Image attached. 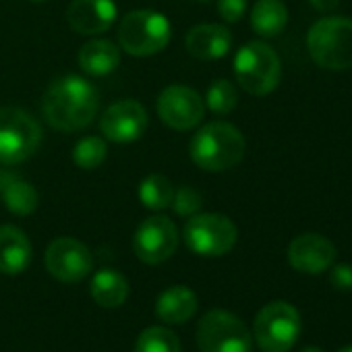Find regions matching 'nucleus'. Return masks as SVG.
<instances>
[{
  "label": "nucleus",
  "instance_id": "f257e3e1",
  "mask_svg": "<svg viewBox=\"0 0 352 352\" xmlns=\"http://www.w3.org/2000/svg\"><path fill=\"white\" fill-rule=\"evenodd\" d=\"M100 108L96 85L79 75H65L52 81L42 98V114L56 131H81L91 124Z\"/></svg>",
  "mask_w": 352,
  "mask_h": 352
},
{
  "label": "nucleus",
  "instance_id": "f03ea898",
  "mask_svg": "<svg viewBox=\"0 0 352 352\" xmlns=\"http://www.w3.org/2000/svg\"><path fill=\"white\" fill-rule=\"evenodd\" d=\"M247 141L230 122H208L191 139V160L208 172H226L245 157Z\"/></svg>",
  "mask_w": 352,
  "mask_h": 352
},
{
  "label": "nucleus",
  "instance_id": "7ed1b4c3",
  "mask_svg": "<svg viewBox=\"0 0 352 352\" xmlns=\"http://www.w3.org/2000/svg\"><path fill=\"white\" fill-rule=\"evenodd\" d=\"M307 48L315 65L327 71L352 69V19H319L307 36Z\"/></svg>",
  "mask_w": 352,
  "mask_h": 352
},
{
  "label": "nucleus",
  "instance_id": "20e7f679",
  "mask_svg": "<svg viewBox=\"0 0 352 352\" xmlns=\"http://www.w3.org/2000/svg\"><path fill=\"white\" fill-rule=\"evenodd\" d=\"M234 75L247 94L267 96L280 85L282 63L265 42H249L234 56Z\"/></svg>",
  "mask_w": 352,
  "mask_h": 352
},
{
  "label": "nucleus",
  "instance_id": "39448f33",
  "mask_svg": "<svg viewBox=\"0 0 352 352\" xmlns=\"http://www.w3.org/2000/svg\"><path fill=\"white\" fill-rule=\"evenodd\" d=\"M40 122L23 108H0V164L13 166L32 157L42 143Z\"/></svg>",
  "mask_w": 352,
  "mask_h": 352
},
{
  "label": "nucleus",
  "instance_id": "423d86ee",
  "mask_svg": "<svg viewBox=\"0 0 352 352\" xmlns=\"http://www.w3.org/2000/svg\"><path fill=\"white\" fill-rule=\"evenodd\" d=\"M302 321L294 305L286 300H274L265 305L253 325L255 342L263 352H288L298 342Z\"/></svg>",
  "mask_w": 352,
  "mask_h": 352
},
{
  "label": "nucleus",
  "instance_id": "0eeeda50",
  "mask_svg": "<svg viewBox=\"0 0 352 352\" xmlns=\"http://www.w3.org/2000/svg\"><path fill=\"white\" fill-rule=\"evenodd\" d=\"M172 36L170 21L155 11H131L120 19L118 42L131 56H151L162 52Z\"/></svg>",
  "mask_w": 352,
  "mask_h": 352
},
{
  "label": "nucleus",
  "instance_id": "6e6552de",
  "mask_svg": "<svg viewBox=\"0 0 352 352\" xmlns=\"http://www.w3.org/2000/svg\"><path fill=\"white\" fill-rule=\"evenodd\" d=\"M201 352H251L253 338L249 327L232 313L214 309L201 317L197 327Z\"/></svg>",
  "mask_w": 352,
  "mask_h": 352
},
{
  "label": "nucleus",
  "instance_id": "1a4fd4ad",
  "mask_svg": "<svg viewBox=\"0 0 352 352\" xmlns=\"http://www.w3.org/2000/svg\"><path fill=\"white\" fill-rule=\"evenodd\" d=\"M239 230L222 214H195L185 224V245L204 257H222L236 245Z\"/></svg>",
  "mask_w": 352,
  "mask_h": 352
},
{
  "label": "nucleus",
  "instance_id": "9d476101",
  "mask_svg": "<svg viewBox=\"0 0 352 352\" xmlns=\"http://www.w3.org/2000/svg\"><path fill=\"white\" fill-rule=\"evenodd\" d=\"M155 108L160 120L174 131L195 129L206 114V102L201 100V96L189 85L181 83L168 85L160 94Z\"/></svg>",
  "mask_w": 352,
  "mask_h": 352
},
{
  "label": "nucleus",
  "instance_id": "9b49d317",
  "mask_svg": "<svg viewBox=\"0 0 352 352\" xmlns=\"http://www.w3.org/2000/svg\"><path fill=\"white\" fill-rule=\"evenodd\" d=\"M176 249H179V230L166 216H151L135 230L133 251L143 263H164L174 255Z\"/></svg>",
  "mask_w": 352,
  "mask_h": 352
},
{
  "label": "nucleus",
  "instance_id": "f8f14e48",
  "mask_svg": "<svg viewBox=\"0 0 352 352\" xmlns=\"http://www.w3.org/2000/svg\"><path fill=\"white\" fill-rule=\"evenodd\" d=\"M94 267L91 251L77 239H56L46 249V270L52 278L73 284L85 280Z\"/></svg>",
  "mask_w": 352,
  "mask_h": 352
},
{
  "label": "nucleus",
  "instance_id": "ddd939ff",
  "mask_svg": "<svg viewBox=\"0 0 352 352\" xmlns=\"http://www.w3.org/2000/svg\"><path fill=\"white\" fill-rule=\"evenodd\" d=\"M147 112L135 100H120L106 108L100 120V131L108 141L133 143L147 131Z\"/></svg>",
  "mask_w": 352,
  "mask_h": 352
},
{
  "label": "nucleus",
  "instance_id": "4468645a",
  "mask_svg": "<svg viewBox=\"0 0 352 352\" xmlns=\"http://www.w3.org/2000/svg\"><path fill=\"white\" fill-rule=\"evenodd\" d=\"M336 261V247L317 232H305L288 245V263L302 274H323Z\"/></svg>",
  "mask_w": 352,
  "mask_h": 352
},
{
  "label": "nucleus",
  "instance_id": "2eb2a0df",
  "mask_svg": "<svg viewBox=\"0 0 352 352\" xmlns=\"http://www.w3.org/2000/svg\"><path fill=\"white\" fill-rule=\"evenodd\" d=\"M118 17L114 0H73L67 11L69 25L81 36L108 32Z\"/></svg>",
  "mask_w": 352,
  "mask_h": 352
},
{
  "label": "nucleus",
  "instance_id": "dca6fc26",
  "mask_svg": "<svg viewBox=\"0 0 352 352\" xmlns=\"http://www.w3.org/2000/svg\"><path fill=\"white\" fill-rule=\"evenodd\" d=\"M187 52L199 60H218L224 58L232 48V34L228 28L218 23L197 25L187 34L185 40Z\"/></svg>",
  "mask_w": 352,
  "mask_h": 352
},
{
  "label": "nucleus",
  "instance_id": "f3484780",
  "mask_svg": "<svg viewBox=\"0 0 352 352\" xmlns=\"http://www.w3.org/2000/svg\"><path fill=\"white\" fill-rule=\"evenodd\" d=\"M32 243L25 232L17 226H0V272L17 276L32 263Z\"/></svg>",
  "mask_w": 352,
  "mask_h": 352
},
{
  "label": "nucleus",
  "instance_id": "a211bd4d",
  "mask_svg": "<svg viewBox=\"0 0 352 352\" xmlns=\"http://www.w3.org/2000/svg\"><path fill=\"white\" fill-rule=\"evenodd\" d=\"M0 197L15 216H32L38 210V191L11 170L0 172Z\"/></svg>",
  "mask_w": 352,
  "mask_h": 352
},
{
  "label": "nucleus",
  "instance_id": "6ab92c4d",
  "mask_svg": "<svg viewBox=\"0 0 352 352\" xmlns=\"http://www.w3.org/2000/svg\"><path fill=\"white\" fill-rule=\"evenodd\" d=\"M197 311V296L189 286H172L155 302V313L164 323L189 321Z\"/></svg>",
  "mask_w": 352,
  "mask_h": 352
},
{
  "label": "nucleus",
  "instance_id": "aec40b11",
  "mask_svg": "<svg viewBox=\"0 0 352 352\" xmlns=\"http://www.w3.org/2000/svg\"><path fill=\"white\" fill-rule=\"evenodd\" d=\"M120 65L118 46L108 40H89L79 50V67L91 77L110 75Z\"/></svg>",
  "mask_w": 352,
  "mask_h": 352
},
{
  "label": "nucleus",
  "instance_id": "412c9836",
  "mask_svg": "<svg viewBox=\"0 0 352 352\" xmlns=\"http://www.w3.org/2000/svg\"><path fill=\"white\" fill-rule=\"evenodd\" d=\"M288 23V9L282 0H257L251 11V28L261 38H276Z\"/></svg>",
  "mask_w": 352,
  "mask_h": 352
},
{
  "label": "nucleus",
  "instance_id": "4be33fe9",
  "mask_svg": "<svg viewBox=\"0 0 352 352\" xmlns=\"http://www.w3.org/2000/svg\"><path fill=\"white\" fill-rule=\"evenodd\" d=\"M91 296L100 307L116 309L129 296V282L116 270H100L91 280Z\"/></svg>",
  "mask_w": 352,
  "mask_h": 352
},
{
  "label": "nucleus",
  "instance_id": "5701e85b",
  "mask_svg": "<svg viewBox=\"0 0 352 352\" xmlns=\"http://www.w3.org/2000/svg\"><path fill=\"white\" fill-rule=\"evenodd\" d=\"M174 197V187L172 183L162 174H149L139 185V201L153 212L170 208Z\"/></svg>",
  "mask_w": 352,
  "mask_h": 352
},
{
  "label": "nucleus",
  "instance_id": "b1692460",
  "mask_svg": "<svg viewBox=\"0 0 352 352\" xmlns=\"http://www.w3.org/2000/svg\"><path fill=\"white\" fill-rule=\"evenodd\" d=\"M135 352H181V342L168 327H147L135 344Z\"/></svg>",
  "mask_w": 352,
  "mask_h": 352
},
{
  "label": "nucleus",
  "instance_id": "393cba45",
  "mask_svg": "<svg viewBox=\"0 0 352 352\" xmlns=\"http://www.w3.org/2000/svg\"><path fill=\"white\" fill-rule=\"evenodd\" d=\"M108 155V145L102 137H85L73 147V160L83 170H96L104 164Z\"/></svg>",
  "mask_w": 352,
  "mask_h": 352
},
{
  "label": "nucleus",
  "instance_id": "a878e982",
  "mask_svg": "<svg viewBox=\"0 0 352 352\" xmlns=\"http://www.w3.org/2000/svg\"><path fill=\"white\" fill-rule=\"evenodd\" d=\"M206 104L214 114H230L239 104V91L228 79H218L210 85Z\"/></svg>",
  "mask_w": 352,
  "mask_h": 352
},
{
  "label": "nucleus",
  "instance_id": "bb28decb",
  "mask_svg": "<svg viewBox=\"0 0 352 352\" xmlns=\"http://www.w3.org/2000/svg\"><path fill=\"white\" fill-rule=\"evenodd\" d=\"M174 212L183 216V218H191L195 214H199L201 206H204V197L193 189V187H181L174 191V197H172V204Z\"/></svg>",
  "mask_w": 352,
  "mask_h": 352
},
{
  "label": "nucleus",
  "instance_id": "cd10ccee",
  "mask_svg": "<svg viewBox=\"0 0 352 352\" xmlns=\"http://www.w3.org/2000/svg\"><path fill=\"white\" fill-rule=\"evenodd\" d=\"M247 11V0H218V13L226 23H236Z\"/></svg>",
  "mask_w": 352,
  "mask_h": 352
},
{
  "label": "nucleus",
  "instance_id": "c85d7f7f",
  "mask_svg": "<svg viewBox=\"0 0 352 352\" xmlns=\"http://www.w3.org/2000/svg\"><path fill=\"white\" fill-rule=\"evenodd\" d=\"M329 282L336 290L348 292L352 290V265L350 263H338L329 272Z\"/></svg>",
  "mask_w": 352,
  "mask_h": 352
},
{
  "label": "nucleus",
  "instance_id": "c756f323",
  "mask_svg": "<svg viewBox=\"0 0 352 352\" xmlns=\"http://www.w3.org/2000/svg\"><path fill=\"white\" fill-rule=\"evenodd\" d=\"M311 7L321 11V13H327V11H333L338 5H340V0H309Z\"/></svg>",
  "mask_w": 352,
  "mask_h": 352
},
{
  "label": "nucleus",
  "instance_id": "7c9ffc66",
  "mask_svg": "<svg viewBox=\"0 0 352 352\" xmlns=\"http://www.w3.org/2000/svg\"><path fill=\"white\" fill-rule=\"evenodd\" d=\"M300 352H323V350H321L319 346H305Z\"/></svg>",
  "mask_w": 352,
  "mask_h": 352
},
{
  "label": "nucleus",
  "instance_id": "2f4dec72",
  "mask_svg": "<svg viewBox=\"0 0 352 352\" xmlns=\"http://www.w3.org/2000/svg\"><path fill=\"white\" fill-rule=\"evenodd\" d=\"M338 352H352V344H350V346H344V348H340Z\"/></svg>",
  "mask_w": 352,
  "mask_h": 352
},
{
  "label": "nucleus",
  "instance_id": "473e14b6",
  "mask_svg": "<svg viewBox=\"0 0 352 352\" xmlns=\"http://www.w3.org/2000/svg\"><path fill=\"white\" fill-rule=\"evenodd\" d=\"M32 3H46V0H32Z\"/></svg>",
  "mask_w": 352,
  "mask_h": 352
},
{
  "label": "nucleus",
  "instance_id": "72a5a7b5",
  "mask_svg": "<svg viewBox=\"0 0 352 352\" xmlns=\"http://www.w3.org/2000/svg\"><path fill=\"white\" fill-rule=\"evenodd\" d=\"M199 3H210V0H199Z\"/></svg>",
  "mask_w": 352,
  "mask_h": 352
}]
</instances>
